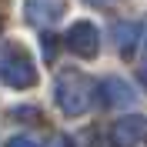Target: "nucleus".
Segmentation results:
<instances>
[{
    "label": "nucleus",
    "instance_id": "obj_7",
    "mask_svg": "<svg viewBox=\"0 0 147 147\" xmlns=\"http://www.w3.org/2000/svg\"><path fill=\"white\" fill-rule=\"evenodd\" d=\"M114 37H117V47H120V54H130L134 50V44H137V37H140V24H134V20H127V24H114Z\"/></svg>",
    "mask_w": 147,
    "mask_h": 147
},
{
    "label": "nucleus",
    "instance_id": "obj_1",
    "mask_svg": "<svg viewBox=\"0 0 147 147\" xmlns=\"http://www.w3.org/2000/svg\"><path fill=\"white\" fill-rule=\"evenodd\" d=\"M54 94H57V104H60L64 114L80 117L84 110L90 107V100H94V84L87 80L84 74H77V70H64L60 77H57Z\"/></svg>",
    "mask_w": 147,
    "mask_h": 147
},
{
    "label": "nucleus",
    "instance_id": "obj_2",
    "mask_svg": "<svg viewBox=\"0 0 147 147\" xmlns=\"http://www.w3.org/2000/svg\"><path fill=\"white\" fill-rule=\"evenodd\" d=\"M0 80L7 87H17V90L37 84V67L24 47H7V54L0 57Z\"/></svg>",
    "mask_w": 147,
    "mask_h": 147
},
{
    "label": "nucleus",
    "instance_id": "obj_8",
    "mask_svg": "<svg viewBox=\"0 0 147 147\" xmlns=\"http://www.w3.org/2000/svg\"><path fill=\"white\" fill-rule=\"evenodd\" d=\"M7 147H40V144H37L34 137H10Z\"/></svg>",
    "mask_w": 147,
    "mask_h": 147
},
{
    "label": "nucleus",
    "instance_id": "obj_4",
    "mask_svg": "<svg viewBox=\"0 0 147 147\" xmlns=\"http://www.w3.org/2000/svg\"><path fill=\"white\" fill-rule=\"evenodd\" d=\"M144 134H147V120L127 117V120H117V127L110 130V140H114V147H134Z\"/></svg>",
    "mask_w": 147,
    "mask_h": 147
},
{
    "label": "nucleus",
    "instance_id": "obj_10",
    "mask_svg": "<svg viewBox=\"0 0 147 147\" xmlns=\"http://www.w3.org/2000/svg\"><path fill=\"white\" fill-rule=\"evenodd\" d=\"M140 77H144V84H147V64H144V67H140Z\"/></svg>",
    "mask_w": 147,
    "mask_h": 147
},
{
    "label": "nucleus",
    "instance_id": "obj_3",
    "mask_svg": "<svg viewBox=\"0 0 147 147\" xmlns=\"http://www.w3.org/2000/svg\"><path fill=\"white\" fill-rule=\"evenodd\" d=\"M67 47H70L77 57H97V50H100V34H97V27H94L90 20H77V24H70V30H67Z\"/></svg>",
    "mask_w": 147,
    "mask_h": 147
},
{
    "label": "nucleus",
    "instance_id": "obj_9",
    "mask_svg": "<svg viewBox=\"0 0 147 147\" xmlns=\"http://www.w3.org/2000/svg\"><path fill=\"white\" fill-rule=\"evenodd\" d=\"M44 57H47V60H54V37H50V34L44 37Z\"/></svg>",
    "mask_w": 147,
    "mask_h": 147
},
{
    "label": "nucleus",
    "instance_id": "obj_5",
    "mask_svg": "<svg viewBox=\"0 0 147 147\" xmlns=\"http://www.w3.org/2000/svg\"><path fill=\"white\" fill-rule=\"evenodd\" d=\"M100 100L107 107H127L134 104V90H130V84H124L120 77H107L100 84Z\"/></svg>",
    "mask_w": 147,
    "mask_h": 147
},
{
    "label": "nucleus",
    "instance_id": "obj_6",
    "mask_svg": "<svg viewBox=\"0 0 147 147\" xmlns=\"http://www.w3.org/2000/svg\"><path fill=\"white\" fill-rule=\"evenodd\" d=\"M27 20L30 24H50V20L60 17V7L57 3H44V0H27Z\"/></svg>",
    "mask_w": 147,
    "mask_h": 147
},
{
    "label": "nucleus",
    "instance_id": "obj_11",
    "mask_svg": "<svg viewBox=\"0 0 147 147\" xmlns=\"http://www.w3.org/2000/svg\"><path fill=\"white\" fill-rule=\"evenodd\" d=\"M87 3H110V0H87Z\"/></svg>",
    "mask_w": 147,
    "mask_h": 147
}]
</instances>
